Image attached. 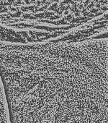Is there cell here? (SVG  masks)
<instances>
[{
    "label": "cell",
    "mask_w": 108,
    "mask_h": 123,
    "mask_svg": "<svg viewBox=\"0 0 108 123\" xmlns=\"http://www.w3.org/2000/svg\"><path fill=\"white\" fill-rule=\"evenodd\" d=\"M107 38L0 41L11 123H107Z\"/></svg>",
    "instance_id": "cell-1"
}]
</instances>
